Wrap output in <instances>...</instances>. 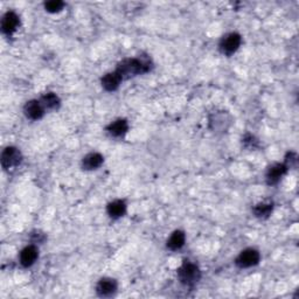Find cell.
I'll use <instances>...</instances> for the list:
<instances>
[{
	"label": "cell",
	"mask_w": 299,
	"mask_h": 299,
	"mask_svg": "<svg viewBox=\"0 0 299 299\" xmlns=\"http://www.w3.org/2000/svg\"><path fill=\"white\" fill-rule=\"evenodd\" d=\"M151 62L149 59H128L118 64L116 72L124 78L137 75V74H144L150 70Z\"/></svg>",
	"instance_id": "6da1fadb"
},
{
	"label": "cell",
	"mask_w": 299,
	"mask_h": 299,
	"mask_svg": "<svg viewBox=\"0 0 299 299\" xmlns=\"http://www.w3.org/2000/svg\"><path fill=\"white\" fill-rule=\"evenodd\" d=\"M178 276H179L181 283L186 284V285H193L200 279L201 274L197 265L193 264V263L185 262L178 270Z\"/></svg>",
	"instance_id": "7a4b0ae2"
},
{
	"label": "cell",
	"mask_w": 299,
	"mask_h": 299,
	"mask_svg": "<svg viewBox=\"0 0 299 299\" xmlns=\"http://www.w3.org/2000/svg\"><path fill=\"white\" fill-rule=\"evenodd\" d=\"M21 153L16 147H6L1 153V164L5 168L14 167L21 161Z\"/></svg>",
	"instance_id": "3957f363"
},
{
	"label": "cell",
	"mask_w": 299,
	"mask_h": 299,
	"mask_svg": "<svg viewBox=\"0 0 299 299\" xmlns=\"http://www.w3.org/2000/svg\"><path fill=\"white\" fill-rule=\"evenodd\" d=\"M259 262V253L255 249H247L239 254L236 259V264L239 268H250Z\"/></svg>",
	"instance_id": "277c9868"
},
{
	"label": "cell",
	"mask_w": 299,
	"mask_h": 299,
	"mask_svg": "<svg viewBox=\"0 0 299 299\" xmlns=\"http://www.w3.org/2000/svg\"><path fill=\"white\" fill-rule=\"evenodd\" d=\"M241 44V37L236 33H230L223 38L220 43L221 50L224 54L230 55L234 52H236Z\"/></svg>",
	"instance_id": "5b68a950"
},
{
	"label": "cell",
	"mask_w": 299,
	"mask_h": 299,
	"mask_svg": "<svg viewBox=\"0 0 299 299\" xmlns=\"http://www.w3.org/2000/svg\"><path fill=\"white\" fill-rule=\"evenodd\" d=\"M44 108L39 100H29L25 105V115L29 120H40L43 116Z\"/></svg>",
	"instance_id": "8992f818"
},
{
	"label": "cell",
	"mask_w": 299,
	"mask_h": 299,
	"mask_svg": "<svg viewBox=\"0 0 299 299\" xmlns=\"http://www.w3.org/2000/svg\"><path fill=\"white\" fill-rule=\"evenodd\" d=\"M19 25V18L13 12H7L1 20V29L5 34H12Z\"/></svg>",
	"instance_id": "52a82bcc"
},
{
	"label": "cell",
	"mask_w": 299,
	"mask_h": 299,
	"mask_svg": "<svg viewBox=\"0 0 299 299\" xmlns=\"http://www.w3.org/2000/svg\"><path fill=\"white\" fill-rule=\"evenodd\" d=\"M117 290V283L115 279L111 278H104V279H100L99 284H97L96 291L97 294L102 297H109L112 294H115V291Z\"/></svg>",
	"instance_id": "ba28073f"
},
{
	"label": "cell",
	"mask_w": 299,
	"mask_h": 299,
	"mask_svg": "<svg viewBox=\"0 0 299 299\" xmlns=\"http://www.w3.org/2000/svg\"><path fill=\"white\" fill-rule=\"evenodd\" d=\"M286 171H288V166L284 164H276L270 167L268 174H266V180H268L269 185H275V183L279 181L284 174L286 173Z\"/></svg>",
	"instance_id": "9c48e42d"
},
{
	"label": "cell",
	"mask_w": 299,
	"mask_h": 299,
	"mask_svg": "<svg viewBox=\"0 0 299 299\" xmlns=\"http://www.w3.org/2000/svg\"><path fill=\"white\" fill-rule=\"evenodd\" d=\"M122 80H123L122 76H120L117 72L109 73L102 79V85L105 90L114 91V90H116L118 87H120Z\"/></svg>",
	"instance_id": "30bf717a"
},
{
	"label": "cell",
	"mask_w": 299,
	"mask_h": 299,
	"mask_svg": "<svg viewBox=\"0 0 299 299\" xmlns=\"http://www.w3.org/2000/svg\"><path fill=\"white\" fill-rule=\"evenodd\" d=\"M38 259V249L34 245H29L20 254V263L23 266H31Z\"/></svg>",
	"instance_id": "8fae6325"
},
{
	"label": "cell",
	"mask_w": 299,
	"mask_h": 299,
	"mask_svg": "<svg viewBox=\"0 0 299 299\" xmlns=\"http://www.w3.org/2000/svg\"><path fill=\"white\" fill-rule=\"evenodd\" d=\"M129 126L126 120H115L114 123H111L110 125L108 126V131L111 136L114 137H120V136L125 135L126 131H128Z\"/></svg>",
	"instance_id": "7c38bea8"
},
{
	"label": "cell",
	"mask_w": 299,
	"mask_h": 299,
	"mask_svg": "<svg viewBox=\"0 0 299 299\" xmlns=\"http://www.w3.org/2000/svg\"><path fill=\"white\" fill-rule=\"evenodd\" d=\"M103 164V157L100 153H90L83 158V167L85 170H95Z\"/></svg>",
	"instance_id": "4fadbf2b"
},
{
	"label": "cell",
	"mask_w": 299,
	"mask_h": 299,
	"mask_svg": "<svg viewBox=\"0 0 299 299\" xmlns=\"http://www.w3.org/2000/svg\"><path fill=\"white\" fill-rule=\"evenodd\" d=\"M185 244V234L181 230H177L171 235L170 239L167 241V247L171 250H178L180 248H182V245Z\"/></svg>",
	"instance_id": "5bb4252c"
},
{
	"label": "cell",
	"mask_w": 299,
	"mask_h": 299,
	"mask_svg": "<svg viewBox=\"0 0 299 299\" xmlns=\"http://www.w3.org/2000/svg\"><path fill=\"white\" fill-rule=\"evenodd\" d=\"M126 206L125 202L122 200H116V201H112L111 203H109L108 206V214L111 216V218L117 219L120 218L124 213H125Z\"/></svg>",
	"instance_id": "9a60e30c"
},
{
	"label": "cell",
	"mask_w": 299,
	"mask_h": 299,
	"mask_svg": "<svg viewBox=\"0 0 299 299\" xmlns=\"http://www.w3.org/2000/svg\"><path fill=\"white\" fill-rule=\"evenodd\" d=\"M41 104L43 105L44 109H49V110H54L60 105V100L55 94L48 93L41 99Z\"/></svg>",
	"instance_id": "2e32d148"
},
{
	"label": "cell",
	"mask_w": 299,
	"mask_h": 299,
	"mask_svg": "<svg viewBox=\"0 0 299 299\" xmlns=\"http://www.w3.org/2000/svg\"><path fill=\"white\" fill-rule=\"evenodd\" d=\"M272 212V205L270 203H260L254 208V213L257 218H268Z\"/></svg>",
	"instance_id": "e0dca14e"
},
{
	"label": "cell",
	"mask_w": 299,
	"mask_h": 299,
	"mask_svg": "<svg viewBox=\"0 0 299 299\" xmlns=\"http://www.w3.org/2000/svg\"><path fill=\"white\" fill-rule=\"evenodd\" d=\"M63 7V2L59 1V0H53V1H48L44 4V8L47 11L50 12V13H55V12H59L62 10Z\"/></svg>",
	"instance_id": "ac0fdd59"
}]
</instances>
